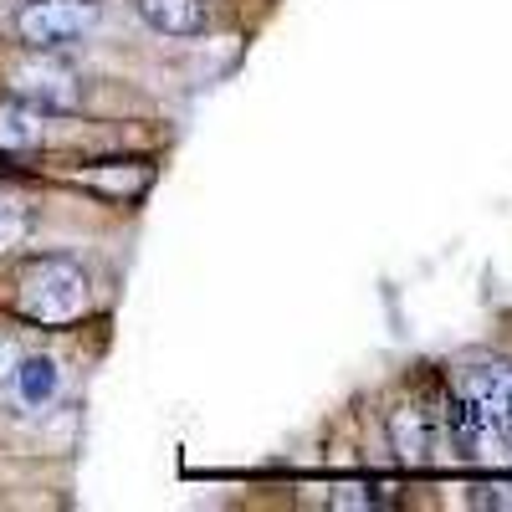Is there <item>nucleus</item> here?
I'll list each match as a JSON object with an SVG mask.
<instances>
[{
  "instance_id": "9b49d317",
  "label": "nucleus",
  "mask_w": 512,
  "mask_h": 512,
  "mask_svg": "<svg viewBox=\"0 0 512 512\" xmlns=\"http://www.w3.org/2000/svg\"><path fill=\"white\" fill-rule=\"evenodd\" d=\"M11 369H16V344H11L6 333H0V379H6Z\"/></svg>"
},
{
  "instance_id": "f257e3e1",
  "label": "nucleus",
  "mask_w": 512,
  "mask_h": 512,
  "mask_svg": "<svg viewBox=\"0 0 512 512\" xmlns=\"http://www.w3.org/2000/svg\"><path fill=\"white\" fill-rule=\"evenodd\" d=\"M16 308L26 323L67 328L88 313V272L72 256H31L16 277Z\"/></svg>"
},
{
  "instance_id": "9d476101",
  "label": "nucleus",
  "mask_w": 512,
  "mask_h": 512,
  "mask_svg": "<svg viewBox=\"0 0 512 512\" xmlns=\"http://www.w3.org/2000/svg\"><path fill=\"white\" fill-rule=\"evenodd\" d=\"M26 231H31L26 205H16V200H0V251L21 246V241H26Z\"/></svg>"
},
{
  "instance_id": "f03ea898",
  "label": "nucleus",
  "mask_w": 512,
  "mask_h": 512,
  "mask_svg": "<svg viewBox=\"0 0 512 512\" xmlns=\"http://www.w3.org/2000/svg\"><path fill=\"white\" fill-rule=\"evenodd\" d=\"M98 0H26L16 11V36L36 52H62L98 26Z\"/></svg>"
},
{
  "instance_id": "0eeeda50",
  "label": "nucleus",
  "mask_w": 512,
  "mask_h": 512,
  "mask_svg": "<svg viewBox=\"0 0 512 512\" xmlns=\"http://www.w3.org/2000/svg\"><path fill=\"white\" fill-rule=\"evenodd\" d=\"M390 441H395V456L420 466L431 461V431H425V415L420 410H395L390 415Z\"/></svg>"
},
{
  "instance_id": "39448f33",
  "label": "nucleus",
  "mask_w": 512,
  "mask_h": 512,
  "mask_svg": "<svg viewBox=\"0 0 512 512\" xmlns=\"http://www.w3.org/2000/svg\"><path fill=\"white\" fill-rule=\"evenodd\" d=\"M461 395L477 405V415L487 420V431H512V369H502V364L472 369Z\"/></svg>"
},
{
  "instance_id": "f8f14e48",
  "label": "nucleus",
  "mask_w": 512,
  "mask_h": 512,
  "mask_svg": "<svg viewBox=\"0 0 512 512\" xmlns=\"http://www.w3.org/2000/svg\"><path fill=\"white\" fill-rule=\"evenodd\" d=\"M487 497L482 502H492V507H512V487H482Z\"/></svg>"
},
{
  "instance_id": "423d86ee",
  "label": "nucleus",
  "mask_w": 512,
  "mask_h": 512,
  "mask_svg": "<svg viewBox=\"0 0 512 512\" xmlns=\"http://www.w3.org/2000/svg\"><path fill=\"white\" fill-rule=\"evenodd\" d=\"M139 21L159 36H200L210 11L205 0H139Z\"/></svg>"
},
{
  "instance_id": "20e7f679",
  "label": "nucleus",
  "mask_w": 512,
  "mask_h": 512,
  "mask_svg": "<svg viewBox=\"0 0 512 512\" xmlns=\"http://www.w3.org/2000/svg\"><path fill=\"white\" fill-rule=\"evenodd\" d=\"M77 180L93 195H103L108 205H139L154 185V164L149 159H103L93 169H82Z\"/></svg>"
},
{
  "instance_id": "7ed1b4c3",
  "label": "nucleus",
  "mask_w": 512,
  "mask_h": 512,
  "mask_svg": "<svg viewBox=\"0 0 512 512\" xmlns=\"http://www.w3.org/2000/svg\"><path fill=\"white\" fill-rule=\"evenodd\" d=\"M11 98L31 103L36 113H72L82 103V77L57 52L26 47V57L11 67Z\"/></svg>"
},
{
  "instance_id": "1a4fd4ad",
  "label": "nucleus",
  "mask_w": 512,
  "mask_h": 512,
  "mask_svg": "<svg viewBox=\"0 0 512 512\" xmlns=\"http://www.w3.org/2000/svg\"><path fill=\"white\" fill-rule=\"evenodd\" d=\"M16 384H21V400L26 405H47L57 395V364L52 359H16Z\"/></svg>"
},
{
  "instance_id": "6e6552de",
  "label": "nucleus",
  "mask_w": 512,
  "mask_h": 512,
  "mask_svg": "<svg viewBox=\"0 0 512 512\" xmlns=\"http://www.w3.org/2000/svg\"><path fill=\"white\" fill-rule=\"evenodd\" d=\"M41 144V113L21 98L0 103V149H36Z\"/></svg>"
}]
</instances>
